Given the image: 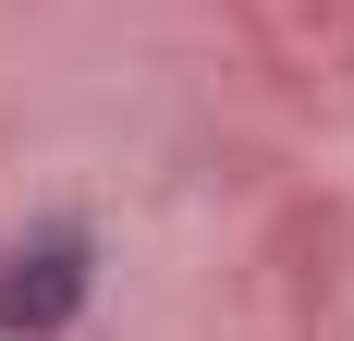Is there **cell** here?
Wrapping results in <instances>:
<instances>
[{
    "label": "cell",
    "mask_w": 354,
    "mask_h": 341,
    "mask_svg": "<svg viewBox=\"0 0 354 341\" xmlns=\"http://www.w3.org/2000/svg\"><path fill=\"white\" fill-rule=\"evenodd\" d=\"M98 305V232L86 220H37L0 244V341H62Z\"/></svg>",
    "instance_id": "cell-1"
}]
</instances>
